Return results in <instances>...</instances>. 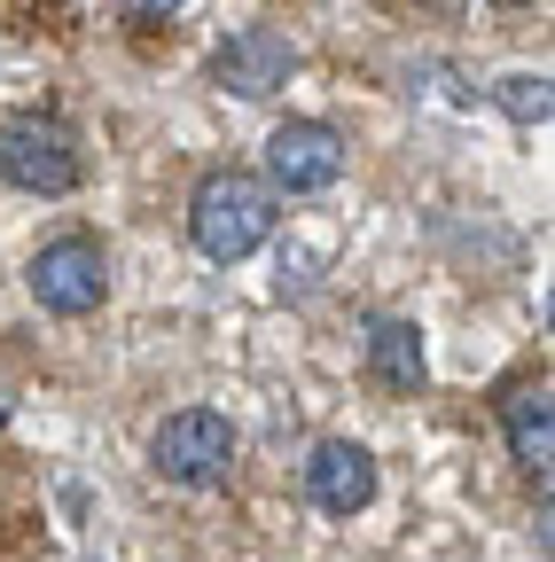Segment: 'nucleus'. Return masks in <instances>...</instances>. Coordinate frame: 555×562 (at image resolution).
I'll list each match as a JSON object with an SVG mask.
<instances>
[{
  "label": "nucleus",
  "instance_id": "7ed1b4c3",
  "mask_svg": "<svg viewBox=\"0 0 555 562\" xmlns=\"http://www.w3.org/2000/svg\"><path fill=\"white\" fill-rule=\"evenodd\" d=\"M149 461H157V476H165V484L203 492V484H220V476L235 469V422H227V414H212V406H188V414H173L165 430H157Z\"/></svg>",
  "mask_w": 555,
  "mask_h": 562
},
{
  "label": "nucleus",
  "instance_id": "f8f14e48",
  "mask_svg": "<svg viewBox=\"0 0 555 562\" xmlns=\"http://www.w3.org/2000/svg\"><path fill=\"white\" fill-rule=\"evenodd\" d=\"M0 422H9V398H0Z\"/></svg>",
  "mask_w": 555,
  "mask_h": 562
},
{
  "label": "nucleus",
  "instance_id": "1a4fd4ad",
  "mask_svg": "<svg viewBox=\"0 0 555 562\" xmlns=\"http://www.w3.org/2000/svg\"><path fill=\"white\" fill-rule=\"evenodd\" d=\"M501 430H509V453L547 476V453H555V398H547V383H517L501 398Z\"/></svg>",
  "mask_w": 555,
  "mask_h": 562
},
{
  "label": "nucleus",
  "instance_id": "f257e3e1",
  "mask_svg": "<svg viewBox=\"0 0 555 562\" xmlns=\"http://www.w3.org/2000/svg\"><path fill=\"white\" fill-rule=\"evenodd\" d=\"M188 235H196L203 258H220V266L251 258L274 235V188L251 180V172H212L196 188V203H188Z\"/></svg>",
  "mask_w": 555,
  "mask_h": 562
},
{
  "label": "nucleus",
  "instance_id": "9b49d317",
  "mask_svg": "<svg viewBox=\"0 0 555 562\" xmlns=\"http://www.w3.org/2000/svg\"><path fill=\"white\" fill-rule=\"evenodd\" d=\"M118 9H125L133 24H165V16L180 9V0H118Z\"/></svg>",
  "mask_w": 555,
  "mask_h": 562
},
{
  "label": "nucleus",
  "instance_id": "0eeeda50",
  "mask_svg": "<svg viewBox=\"0 0 555 562\" xmlns=\"http://www.w3.org/2000/svg\"><path fill=\"white\" fill-rule=\"evenodd\" d=\"M306 501L321 516H360L376 501V453L353 446V438H321L313 461H306Z\"/></svg>",
  "mask_w": 555,
  "mask_h": 562
},
{
  "label": "nucleus",
  "instance_id": "20e7f679",
  "mask_svg": "<svg viewBox=\"0 0 555 562\" xmlns=\"http://www.w3.org/2000/svg\"><path fill=\"white\" fill-rule=\"evenodd\" d=\"M32 297L47 305V313H95L102 305V290H110V258H102V243L95 235H63V243H47L40 258H32Z\"/></svg>",
  "mask_w": 555,
  "mask_h": 562
},
{
  "label": "nucleus",
  "instance_id": "423d86ee",
  "mask_svg": "<svg viewBox=\"0 0 555 562\" xmlns=\"http://www.w3.org/2000/svg\"><path fill=\"white\" fill-rule=\"evenodd\" d=\"M344 172V133L321 125V117H290L274 125L266 140V188H290V195H313Z\"/></svg>",
  "mask_w": 555,
  "mask_h": 562
},
{
  "label": "nucleus",
  "instance_id": "6e6552de",
  "mask_svg": "<svg viewBox=\"0 0 555 562\" xmlns=\"http://www.w3.org/2000/svg\"><path fill=\"white\" fill-rule=\"evenodd\" d=\"M368 383L391 398L423 391V328L414 321H368Z\"/></svg>",
  "mask_w": 555,
  "mask_h": 562
},
{
  "label": "nucleus",
  "instance_id": "ddd939ff",
  "mask_svg": "<svg viewBox=\"0 0 555 562\" xmlns=\"http://www.w3.org/2000/svg\"><path fill=\"white\" fill-rule=\"evenodd\" d=\"M431 9H454V0H431Z\"/></svg>",
  "mask_w": 555,
  "mask_h": 562
},
{
  "label": "nucleus",
  "instance_id": "4468645a",
  "mask_svg": "<svg viewBox=\"0 0 555 562\" xmlns=\"http://www.w3.org/2000/svg\"><path fill=\"white\" fill-rule=\"evenodd\" d=\"M501 9H524V0H501Z\"/></svg>",
  "mask_w": 555,
  "mask_h": 562
},
{
  "label": "nucleus",
  "instance_id": "f03ea898",
  "mask_svg": "<svg viewBox=\"0 0 555 562\" xmlns=\"http://www.w3.org/2000/svg\"><path fill=\"white\" fill-rule=\"evenodd\" d=\"M79 133L63 125V117H0V180L24 188V195H71L79 188Z\"/></svg>",
  "mask_w": 555,
  "mask_h": 562
},
{
  "label": "nucleus",
  "instance_id": "39448f33",
  "mask_svg": "<svg viewBox=\"0 0 555 562\" xmlns=\"http://www.w3.org/2000/svg\"><path fill=\"white\" fill-rule=\"evenodd\" d=\"M290 70H298L290 32L243 24V32H227V47L212 55V87H227V94H243V102H266V94H282V87H290Z\"/></svg>",
  "mask_w": 555,
  "mask_h": 562
},
{
  "label": "nucleus",
  "instance_id": "9d476101",
  "mask_svg": "<svg viewBox=\"0 0 555 562\" xmlns=\"http://www.w3.org/2000/svg\"><path fill=\"white\" fill-rule=\"evenodd\" d=\"M493 102H501L517 125H547V110H555L547 70H509V79H493Z\"/></svg>",
  "mask_w": 555,
  "mask_h": 562
}]
</instances>
